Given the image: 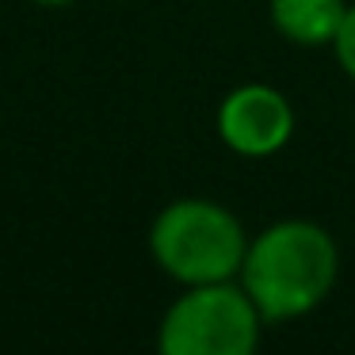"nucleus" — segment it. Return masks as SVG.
Returning a JSON list of instances; mask_svg holds the SVG:
<instances>
[{
	"label": "nucleus",
	"mask_w": 355,
	"mask_h": 355,
	"mask_svg": "<svg viewBox=\"0 0 355 355\" xmlns=\"http://www.w3.org/2000/svg\"><path fill=\"white\" fill-rule=\"evenodd\" d=\"M248 252V233L225 202L184 195L157 210L149 225V256L180 286L237 279Z\"/></svg>",
	"instance_id": "nucleus-2"
},
{
	"label": "nucleus",
	"mask_w": 355,
	"mask_h": 355,
	"mask_svg": "<svg viewBox=\"0 0 355 355\" xmlns=\"http://www.w3.org/2000/svg\"><path fill=\"white\" fill-rule=\"evenodd\" d=\"M31 4H39V8H65L73 0H31Z\"/></svg>",
	"instance_id": "nucleus-7"
},
{
	"label": "nucleus",
	"mask_w": 355,
	"mask_h": 355,
	"mask_svg": "<svg viewBox=\"0 0 355 355\" xmlns=\"http://www.w3.org/2000/svg\"><path fill=\"white\" fill-rule=\"evenodd\" d=\"M347 0H268L271 27L294 46H332L344 24Z\"/></svg>",
	"instance_id": "nucleus-5"
},
{
	"label": "nucleus",
	"mask_w": 355,
	"mask_h": 355,
	"mask_svg": "<svg viewBox=\"0 0 355 355\" xmlns=\"http://www.w3.org/2000/svg\"><path fill=\"white\" fill-rule=\"evenodd\" d=\"M214 126L230 153L245 157V161H268L291 146L298 115L279 88L263 85V80H245L222 96Z\"/></svg>",
	"instance_id": "nucleus-4"
},
{
	"label": "nucleus",
	"mask_w": 355,
	"mask_h": 355,
	"mask_svg": "<svg viewBox=\"0 0 355 355\" xmlns=\"http://www.w3.org/2000/svg\"><path fill=\"white\" fill-rule=\"evenodd\" d=\"M332 54H336V65L344 69V77L355 85V4H347L344 24H340L336 39H332Z\"/></svg>",
	"instance_id": "nucleus-6"
},
{
	"label": "nucleus",
	"mask_w": 355,
	"mask_h": 355,
	"mask_svg": "<svg viewBox=\"0 0 355 355\" xmlns=\"http://www.w3.org/2000/svg\"><path fill=\"white\" fill-rule=\"evenodd\" d=\"M263 313L241 279L184 286L157 324L164 355H252L263 336Z\"/></svg>",
	"instance_id": "nucleus-3"
},
{
	"label": "nucleus",
	"mask_w": 355,
	"mask_h": 355,
	"mask_svg": "<svg viewBox=\"0 0 355 355\" xmlns=\"http://www.w3.org/2000/svg\"><path fill=\"white\" fill-rule=\"evenodd\" d=\"M237 279L268 324L309 317L340 279L336 237L313 218H279L248 237Z\"/></svg>",
	"instance_id": "nucleus-1"
}]
</instances>
